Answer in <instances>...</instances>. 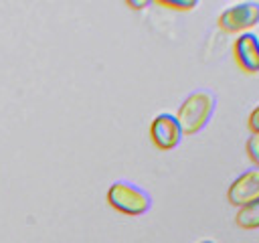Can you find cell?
Here are the masks:
<instances>
[{
    "mask_svg": "<svg viewBox=\"0 0 259 243\" xmlns=\"http://www.w3.org/2000/svg\"><path fill=\"white\" fill-rule=\"evenodd\" d=\"M198 243H214L212 239H204V241H198Z\"/></svg>",
    "mask_w": 259,
    "mask_h": 243,
    "instance_id": "obj_12",
    "label": "cell"
},
{
    "mask_svg": "<svg viewBox=\"0 0 259 243\" xmlns=\"http://www.w3.org/2000/svg\"><path fill=\"white\" fill-rule=\"evenodd\" d=\"M182 136L184 134L180 130V124H178L176 115H172V113H160L150 124V140L160 150L176 148L180 144Z\"/></svg>",
    "mask_w": 259,
    "mask_h": 243,
    "instance_id": "obj_4",
    "label": "cell"
},
{
    "mask_svg": "<svg viewBox=\"0 0 259 243\" xmlns=\"http://www.w3.org/2000/svg\"><path fill=\"white\" fill-rule=\"evenodd\" d=\"M217 107V95L210 89L192 91L178 107L176 119L180 124L182 134H198L206 128Z\"/></svg>",
    "mask_w": 259,
    "mask_h": 243,
    "instance_id": "obj_1",
    "label": "cell"
},
{
    "mask_svg": "<svg viewBox=\"0 0 259 243\" xmlns=\"http://www.w3.org/2000/svg\"><path fill=\"white\" fill-rule=\"evenodd\" d=\"M227 198L233 207H245L253 200L259 198V168H249L245 170L241 176H237L229 190H227Z\"/></svg>",
    "mask_w": 259,
    "mask_h": 243,
    "instance_id": "obj_5",
    "label": "cell"
},
{
    "mask_svg": "<svg viewBox=\"0 0 259 243\" xmlns=\"http://www.w3.org/2000/svg\"><path fill=\"white\" fill-rule=\"evenodd\" d=\"M259 24V2H237L219 16V26L227 32H243Z\"/></svg>",
    "mask_w": 259,
    "mask_h": 243,
    "instance_id": "obj_3",
    "label": "cell"
},
{
    "mask_svg": "<svg viewBox=\"0 0 259 243\" xmlns=\"http://www.w3.org/2000/svg\"><path fill=\"white\" fill-rule=\"evenodd\" d=\"M148 2H130V6H136V8H142V6H146Z\"/></svg>",
    "mask_w": 259,
    "mask_h": 243,
    "instance_id": "obj_11",
    "label": "cell"
},
{
    "mask_svg": "<svg viewBox=\"0 0 259 243\" xmlns=\"http://www.w3.org/2000/svg\"><path fill=\"white\" fill-rule=\"evenodd\" d=\"M158 4L168 6V8H176V10H192L198 2L196 0H186V2H172V0H160Z\"/></svg>",
    "mask_w": 259,
    "mask_h": 243,
    "instance_id": "obj_9",
    "label": "cell"
},
{
    "mask_svg": "<svg viewBox=\"0 0 259 243\" xmlns=\"http://www.w3.org/2000/svg\"><path fill=\"white\" fill-rule=\"evenodd\" d=\"M249 130L253 132V134H259V105L249 113Z\"/></svg>",
    "mask_w": 259,
    "mask_h": 243,
    "instance_id": "obj_10",
    "label": "cell"
},
{
    "mask_svg": "<svg viewBox=\"0 0 259 243\" xmlns=\"http://www.w3.org/2000/svg\"><path fill=\"white\" fill-rule=\"evenodd\" d=\"M247 154L251 158V162L255 164V168H259V134H251L247 138Z\"/></svg>",
    "mask_w": 259,
    "mask_h": 243,
    "instance_id": "obj_8",
    "label": "cell"
},
{
    "mask_svg": "<svg viewBox=\"0 0 259 243\" xmlns=\"http://www.w3.org/2000/svg\"><path fill=\"white\" fill-rule=\"evenodd\" d=\"M235 221L241 229H259V198L241 207Z\"/></svg>",
    "mask_w": 259,
    "mask_h": 243,
    "instance_id": "obj_7",
    "label": "cell"
},
{
    "mask_svg": "<svg viewBox=\"0 0 259 243\" xmlns=\"http://www.w3.org/2000/svg\"><path fill=\"white\" fill-rule=\"evenodd\" d=\"M235 59L247 73H259V36L253 32H241L235 40Z\"/></svg>",
    "mask_w": 259,
    "mask_h": 243,
    "instance_id": "obj_6",
    "label": "cell"
},
{
    "mask_svg": "<svg viewBox=\"0 0 259 243\" xmlns=\"http://www.w3.org/2000/svg\"><path fill=\"white\" fill-rule=\"evenodd\" d=\"M107 202L115 211H119L123 215L138 217V215H144V213L150 211L152 196L144 188H140L138 184H134V182L117 180L107 190Z\"/></svg>",
    "mask_w": 259,
    "mask_h": 243,
    "instance_id": "obj_2",
    "label": "cell"
}]
</instances>
